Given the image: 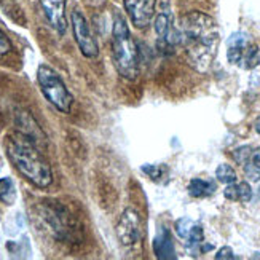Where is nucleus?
I'll return each mask as SVG.
<instances>
[{"label":"nucleus","instance_id":"nucleus-1","mask_svg":"<svg viewBox=\"0 0 260 260\" xmlns=\"http://www.w3.org/2000/svg\"><path fill=\"white\" fill-rule=\"evenodd\" d=\"M179 30L188 64L197 72H206L216 59L220 43L216 21L201 11H190L180 19Z\"/></svg>","mask_w":260,"mask_h":260},{"label":"nucleus","instance_id":"nucleus-2","mask_svg":"<svg viewBox=\"0 0 260 260\" xmlns=\"http://www.w3.org/2000/svg\"><path fill=\"white\" fill-rule=\"evenodd\" d=\"M7 155L13 166L36 187L45 188L53 182V173L43 155L22 136H11L7 141Z\"/></svg>","mask_w":260,"mask_h":260},{"label":"nucleus","instance_id":"nucleus-3","mask_svg":"<svg viewBox=\"0 0 260 260\" xmlns=\"http://www.w3.org/2000/svg\"><path fill=\"white\" fill-rule=\"evenodd\" d=\"M112 54L118 74L128 80H136L139 74L138 50L125 19L118 13L114 18V27H112Z\"/></svg>","mask_w":260,"mask_h":260},{"label":"nucleus","instance_id":"nucleus-4","mask_svg":"<svg viewBox=\"0 0 260 260\" xmlns=\"http://www.w3.org/2000/svg\"><path fill=\"white\" fill-rule=\"evenodd\" d=\"M37 82L42 94L47 98L48 103L54 106L59 112H62V114H69L74 103V96L66 88L58 72L53 71L50 66L42 64L37 71Z\"/></svg>","mask_w":260,"mask_h":260},{"label":"nucleus","instance_id":"nucleus-5","mask_svg":"<svg viewBox=\"0 0 260 260\" xmlns=\"http://www.w3.org/2000/svg\"><path fill=\"white\" fill-rule=\"evenodd\" d=\"M229 62L241 69H254L260 62L258 47L244 32H235L227 40Z\"/></svg>","mask_w":260,"mask_h":260},{"label":"nucleus","instance_id":"nucleus-6","mask_svg":"<svg viewBox=\"0 0 260 260\" xmlns=\"http://www.w3.org/2000/svg\"><path fill=\"white\" fill-rule=\"evenodd\" d=\"M72 19V29H74V37L75 42L80 48L82 54L86 56V58H96L99 48H98V43L91 34V29H89L88 21L85 19V16L80 13V11H72L71 15Z\"/></svg>","mask_w":260,"mask_h":260},{"label":"nucleus","instance_id":"nucleus-7","mask_svg":"<svg viewBox=\"0 0 260 260\" xmlns=\"http://www.w3.org/2000/svg\"><path fill=\"white\" fill-rule=\"evenodd\" d=\"M117 236L123 246H133L141 240V219L134 209H125L117 223Z\"/></svg>","mask_w":260,"mask_h":260},{"label":"nucleus","instance_id":"nucleus-8","mask_svg":"<svg viewBox=\"0 0 260 260\" xmlns=\"http://www.w3.org/2000/svg\"><path fill=\"white\" fill-rule=\"evenodd\" d=\"M155 32L158 37V47L161 50H174L180 43V30L174 26L171 15L165 11L155 18Z\"/></svg>","mask_w":260,"mask_h":260},{"label":"nucleus","instance_id":"nucleus-9","mask_svg":"<svg viewBox=\"0 0 260 260\" xmlns=\"http://www.w3.org/2000/svg\"><path fill=\"white\" fill-rule=\"evenodd\" d=\"M155 5L156 0H125L126 13L138 29H144L152 22L155 15Z\"/></svg>","mask_w":260,"mask_h":260},{"label":"nucleus","instance_id":"nucleus-10","mask_svg":"<svg viewBox=\"0 0 260 260\" xmlns=\"http://www.w3.org/2000/svg\"><path fill=\"white\" fill-rule=\"evenodd\" d=\"M40 5L48 22L53 29L64 36L67 29V18H66V0H40Z\"/></svg>","mask_w":260,"mask_h":260},{"label":"nucleus","instance_id":"nucleus-11","mask_svg":"<svg viewBox=\"0 0 260 260\" xmlns=\"http://www.w3.org/2000/svg\"><path fill=\"white\" fill-rule=\"evenodd\" d=\"M176 233L180 240H184L188 246H200L205 241V233H203L201 225L191 219H179L176 222Z\"/></svg>","mask_w":260,"mask_h":260},{"label":"nucleus","instance_id":"nucleus-12","mask_svg":"<svg viewBox=\"0 0 260 260\" xmlns=\"http://www.w3.org/2000/svg\"><path fill=\"white\" fill-rule=\"evenodd\" d=\"M153 251L158 258H176V251H174V241L171 238V233L166 229H161L153 240Z\"/></svg>","mask_w":260,"mask_h":260},{"label":"nucleus","instance_id":"nucleus-13","mask_svg":"<svg viewBox=\"0 0 260 260\" xmlns=\"http://www.w3.org/2000/svg\"><path fill=\"white\" fill-rule=\"evenodd\" d=\"M223 197L230 201H241V203H249L252 200V188L247 182L240 184H229L227 188L223 190Z\"/></svg>","mask_w":260,"mask_h":260},{"label":"nucleus","instance_id":"nucleus-14","mask_svg":"<svg viewBox=\"0 0 260 260\" xmlns=\"http://www.w3.org/2000/svg\"><path fill=\"white\" fill-rule=\"evenodd\" d=\"M216 191V184L206 179H191L188 184V193L193 198H206Z\"/></svg>","mask_w":260,"mask_h":260},{"label":"nucleus","instance_id":"nucleus-15","mask_svg":"<svg viewBox=\"0 0 260 260\" xmlns=\"http://www.w3.org/2000/svg\"><path fill=\"white\" fill-rule=\"evenodd\" d=\"M0 201L5 205H13L16 201V188L10 177L0 179Z\"/></svg>","mask_w":260,"mask_h":260},{"label":"nucleus","instance_id":"nucleus-16","mask_svg":"<svg viewBox=\"0 0 260 260\" xmlns=\"http://www.w3.org/2000/svg\"><path fill=\"white\" fill-rule=\"evenodd\" d=\"M216 177H217L219 182H222L225 185L236 182V173L230 165H220L216 169Z\"/></svg>","mask_w":260,"mask_h":260},{"label":"nucleus","instance_id":"nucleus-17","mask_svg":"<svg viewBox=\"0 0 260 260\" xmlns=\"http://www.w3.org/2000/svg\"><path fill=\"white\" fill-rule=\"evenodd\" d=\"M142 171L149 177H152L153 180H161V177H165L168 174V168L160 166V165H145V166H142Z\"/></svg>","mask_w":260,"mask_h":260},{"label":"nucleus","instance_id":"nucleus-18","mask_svg":"<svg viewBox=\"0 0 260 260\" xmlns=\"http://www.w3.org/2000/svg\"><path fill=\"white\" fill-rule=\"evenodd\" d=\"M251 153H252V147L251 145H244V147H240V149H236L233 152V158H235L236 163L243 166L251 158Z\"/></svg>","mask_w":260,"mask_h":260},{"label":"nucleus","instance_id":"nucleus-19","mask_svg":"<svg viewBox=\"0 0 260 260\" xmlns=\"http://www.w3.org/2000/svg\"><path fill=\"white\" fill-rule=\"evenodd\" d=\"M11 50V43L8 40V37L5 36V34L0 30V56L7 54L8 51Z\"/></svg>","mask_w":260,"mask_h":260},{"label":"nucleus","instance_id":"nucleus-20","mask_svg":"<svg viewBox=\"0 0 260 260\" xmlns=\"http://www.w3.org/2000/svg\"><path fill=\"white\" fill-rule=\"evenodd\" d=\"M216 258L217 260H222V258H236V255L233 254V251L230 247H222V249L216 254Z\"/></svg>","mask_w":260,"mask_h":260},{"label":"nucleus","instance_id":"nucleus-21","mask_svg":"<svg viewBox=\"0 0 260 260\" xmlns=\"http://www.w3.org/2000/svg\"><path fill=\"white\" fill-rule=\"evenodd\" d=\"M249 161L257 166L260 169V147H257V149H252V153H251V158H249Z\"/></svg>","mask_w":260,"mask_h":260},{"label":"nucleus","instance_id":"nucleus-22","mask_svg":"<svg viewBox=\"0 0 260 260\" xmlns=\"http://www.w3.org/2000/svg\"><path fill=\"white\" fill-rule=\"evenodd\" d=\"M254 128H255V131L260 134V118H257V120H255V125H254Z\"/></svg>","mask_w":260,"mask_h":260}]
</instances>
